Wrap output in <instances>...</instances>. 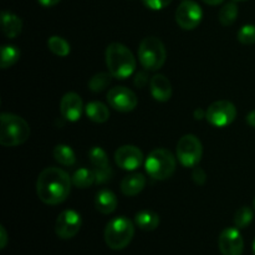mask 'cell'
Masks as SVG:
<instances>
[{
  "mask_svg": "<svg viewBox=\"0 0 255 255\" xmlns=\"http://www.w3.org/2000/svg\"><path fill=\"white\" fill-rule=\"evenodd\" d=\"M134 236L133 223L126 217L112 219L105 229V242L114 251H121L131 243Z\"/></svg>",
  "mask_w": 255,
  "mask_h": 255,
  "instance_id": "obj_5",
  "label": "cell"
},
{
  "mask_svg": "<svg viewBox=\"0 0 255 255\" xmlns=\"http://www.w3.org/2000/svg\"><path fill=\"white\" fill-rule=\"evenodd\" d=\"M253 253L255 255V239H254V242H253Z\"/></svg>",
  "mask_w": 255,
  "mask_h": 255,
  "instance_id": "obj_38",
  "label": "cell"
},
{
  "mask_svg": "<svg viewBox=\"0 0 255 255\" xmlns=\"http://www.w3.org/2000/svg\"><path fill=\"white\" fill-rule=\"evenodd\" d=\"M202 1L206 2V4H208V5H219V4H222L224 0H202Z\"/></svg>",
  "mask_w": 255,
  "mask_h": 255,
  "instance_id": "obj_37",
  "label": "cell"
},
{
  "mask_svg": "<svg viewBox=\"0 0 255 255\" xmlns=\"http://www.w3.org/2000/svg\"><path fill=\"white\" fill-rule=\"evenodd\" d=\"M237 117V109L231 101L221 100L216 101L206 111V119L212 126L226 127L231 125Z\"/></svg>",
  "mask_w": 255,
  "mask_h": 255,
  "instance_id": "obj_8",
  "label": "cell"
},
{
  "mask_svg": "<svg viewBox=\"0 0 255 255\" xmlns=\"http://www.w3.org/2000/svg\"><path fill=\"white\" fill-rule=\"evenodd\" d=\"M234 1H246V0H234Z\"/></svg>",
  "mask_w": 255,
  "mask_h": 255,
  "instance_id": "obj_39",
  "label": "cell"
},
{
  "mask_svg": "<svg viewBox=\"0 0 255 255\" xmlns=\"http://www.w3.org/2000/svg\"><path fill=\"white\" fill-rule=\"evenodd\" d=\"M203 154L202 142L194 134H184L177 143V158L186 168L198 166Z\"/></svg>",
  "mask_w": 255,
  "mask_h": 255,
  "instance_id": "obj_7",
  "label": "cell"
},
{
  "mask_svg": "<svg viewBox=\"0 0 255 255\" xmlns=\"http://www.w3.org/2000/svg\"><path fill=\"white\" fill-rule=\"evenodd\" d=\"M117 203H119V201H117L116 194L109 189L100 191L95 198V207L102 214L114 213L117 208Z\"/></svg>",
  "mask_w": 255,
  "mask_h": 255,
  "instance_id": "obj_18",
  "label": "cell"
},
{
  "mask_svg": "<svg viewBox=\"0 0 255 255\" xmlns=\"http://www.w3.org/2000/svg\"><path fill=\"white\" fill-rule=\"evenodd\" d=\"M47 46L52 54L60 57H65L70 54V44L60 36H51L47 40Z\"/></svg>",
  "mask_w": 255,
  "mask_h": 255,
  "instance_id": "obj_25",
  "label": "cell"
},
{
  "mask_svg": "<svg viewBox=\"0 0 255 255\" xmlns=\"http://www.w3.org/2000/svg\"><path fill=\"white\" fill-rule=\"evenodd\" d=\"M151 95L156 101L167 102L172 96V85L164 75H154L149 81Z\"/></svg>",
  "mask_w": 255,
  "mask_h": 255,
  "instance_id": "obj_16",
  "label": "cell"
},
{
  "mask_svg": "<svg viewBox=\"0 0 255 255\" xmlns=\"http://www.w3.org/2000/svg\"><path fill=\"white\" fill-rule=\"evenodd\" d=\"M239 42L244 45L255 44V25H244L238 31Z\"/></svg>",
  "mask_w": 255,
  "mask_h": 255,
  "instance_id": "obj_29",
  "label": "cell"
},
{
  "mask_svg": "<svg viewBox=\"0 0 255 255\" xmlns=\"http://www.w3.org/2000/svg\"><path fill=\"white\" fill-rule=\"evenodd\" d=\"M134 221L136 224L142 229V231L146 232H152L159 226V216L153 211H144L138 212L134 217Z\"/></svg>",
  "mask_w": 255,
  "mask_h": 255,
  "instance_id": "obj_21",
  "label": "cell"
},
{
  "mask_svg": "<svg viewBox=\"0 0 255 255\" xmlns=\"http://www.w3.org/2000/svg\"><path fill=\"white\" fill-rule=\"evenodd\" d=\"M1 27L5 36L9 39H15L21 32L22 21L17 15L10 11L1 12Z\"/></svg>",
  "mask_w": 255,
  "mask_h": 255,
  "instance_id": "obj_19",
  "label": "cell"
},
{
  "mask_svg": "<svg viewBox=\"0 0 255 255\" xmlns=\"http://www.w3.org/2000/svg\"><path fill=\"white\" fill-rule=\"evenodd\" d=\"M20 59V50L14 45H4L1 47V57H0V66L1 69H7L16 64Z\"/></svg>",
  "mask_w": 255,
  "mask_h": 255,
  "instance_id": "obj_24",
  "label": "cell"
},
{
  "mask_svg": "<svg viewBox=\"0 0 255 255\" xmlns=\"http://www.w3.org/2000/svg\"><path fill=\"white\" fill-rule=\"evenodd\" d=\"M146 186V177L142 173L128 174L121 182V191L125 196L133 197L143 191Z\"/></svg>",
  "mask_w": 255,
  "mask_h": 255,
  "instance_id": "obj_17",
  "label": "cell"
},
{
  "mask_svg": "<svg viewBox=\"0 0 255 255\" xmlns=\"http://www.w3.org/2000/svg\"><path fill=\"white\" fill-rule=\"evenodd\" d=\"M247 122H248L249 126L254 127L255 128V110H253L252 112H249L248 116H247Z\"/></svg>",
  "mask_w": 255,
  "mask_h": 255,
  "instance_id": "obj_35",
  "label": "cell"
},
{
  "mask_svg": "<svg viewBox=\"0 0 255 255\" xmlns=\"http://www.w3.org/2000/svg\"><path fill=\"white\" fill-rule=\"evenodd\" d=\"M106 65L116 79H127L136 70V59L125 45L112 42L106 49Z\"/></svg>",
  "mask_w": 255,
  "mask_h": 255,
  "instance_id": "obj_2",
  "label": "cell"
},
{
  "mask_svg": "<svg viewBox=\"0 0 255 255\" xmlns=\"http://www.w3.org/2000/svg\"><path fill=\"white\" fill-rule=\"evenodd\" d=\"M144 167L151 178L164 181L173 176L177 162L171 151L166 148H156L148 154Z\"/></svg>",
  "mask_w": 255,
  "mask_h": 255,
  "instance_id": "obj_4",
  "label": "cell"
},
{
  "mask_svg": "<svg viewBox=\"0 0 255 255\" xmlns=\"http://www.w3.org/2000/svg\"><path fill=\"white\" fill-rule=\"evenodd\" d=\"M219 251L223 255H242L244 241L238 228H226L219 236Z\"/></svg>",
  "mask_w": 255,
  "mask_h": 255,
  "instance_id": "obj_12",
  "label": "cell"
},
{
  "mask_svg": "<svg viewBox=\"0 0 255 255\" xmlns=\"http://www.w3.org/2000/svg\"><path fill=\"white\" fill-rule=\"evenodd\" d=\"M238 16V6L236 2H227L219 11V21L223 26H229L233 24Z\"/></svg>",
  "mask_w": 255,
  "mask_h": 255,
  "instance_id": "obj_26",
  "label": "cell"
},
{
  "mask_svg": "<svg viewBox=\"0 0 255 255\" xmlns=\"http://www.w3.org/2000/svg\"><path fill=\"white\" fill-rule=\"evenodd\" d=\"M143 4L146 5L148 9L152 10H162L164 7L168 6L172 2V0H142Z\"/></svg>",
  "mask_w": 255,
  "mask_h": 255,
  "instance_id": "obj_30",
  "label": "cell"
},
{
  "mask_svg": "<svg viewBox=\"0 0 255 255\" xmlns=\"http://www.w3.org/2000/svg\"><path fill=\"white\" fill-rule=\"evenodd\" d=\"M149 79H148V75H147V72L144 71H139L138 74L134 76V85H136L138 89H142V87L146 86L147 84H148Z\"/></svg>",
  "mask_w": 255,
  "mask_h": 255,
  "instance_id": "obj_32",
  "label": "cell"
},
{
  "mask_svg": "<svg viewBox=\"0 0 255 255\" xmlns=\"http://www.w3.org/2000/svg\"><path fill=\"white\" fill-rule=\"evenodd\" d=\"M82 109V100L76 92H67L60 101V111L62 117L70 122H76L81 119Z\"/></svg>",
  "mask_w": 255,
  "mask_h": 255,
  "instance_id": "obj_15",
  "label": "cell"
},
{
  "mask_svg": "<svg viewBox=\"0 0 255 255\" xmlns=\"http://www.w3.org/2000/svg\"><path fill=\"white\" fill-rule=\"evenodd\" d=\"M115 161L122 169L134 171L142 164L143 153L136 146H122L115 153Z\"/></svg>",
  "mask_w": 255,
  "mask_h": 255,
  "instance_id": "obj_14",
  "label": "cell"
},
{
  "mask_svg": "<svg viewBox=\"0 0 255 255\" xmlns=\"http://www.w3.org/2000/svg\"><path fill=\"white\" fill-rule=\"evenodd\" d=\"M194 117H196V120H202L203 117H206V112L201 109L196 110V112H194Z\"/></svg>",
  "mask_w": 255,
  "mask_h": 255,
  "instance_id": "obj_36",
  "label": "cell"
},
{
  "mask_svg": "<svg viewBox=\"0 0 255 255\" xmlns=\"http://www.w3.org/2000/svg\"><path fill=\"white\" fill-rule=\"evenodd\" d=\"M203 11L193 0H184L179 4L176 11V21L182 29L193 30L201 24Z\"/></svg>",
  "mask_w": 255,
  "mask_h": 255,
  "instance_id": "obj_9",
  "label": "cell"
},
{
  "mask_svg": "<svg viewBox=\"0 0 255 255\" xmlns=\"http://www.w3.org/2000/svg\"><path fill=\"white\" fill-rule=\"evenodd\" d=\"M37 1H39L40 4L42 5V6L49 7V6H54V5L59 4V2L61 1V0H37Z\"/></svg>",
  "mask_w": 255,
  "mask_h": 255,
  "instance_id": "obj_34",
  "label": "cell"
},
{
  "mask_svg": "<svg viewBox=\"0 0 255 255\" xmlns=\"http://www.w3.org/2000/svg\"><path fill=\"white\" fill-rule=\"evenodd\" d=\"M7 244V233L4 226H0V248L4 249Z\"/></svg>",
  "mask_w": 255,
  "mask_h": 255,
  "instance_id": "obj_33",
  "label": "cell"
},
{
  "mask_svg": "<svg viewBox=\"0 0 255 255\" xmlns=\"http://www.w3.org/2000/svg\"><path fill=\"white\" fill-rule=\"evenodd\" d=\"M253 217L254 213L252 211V208L244 206L242 208H239L236 212V214H234V224H236V227L238 229L247 228L252 223V221H253Z\"/></svg>",
  "mask_w": 255,
  "mask_h": 255,
  "instance_id": "obj_28",
  "label": "cell"
},
{
  "mask_svg": "<svg viewBox=\"0 0 255 255\" xmlns=\"http://www.w3.org/2000/svg\"><path fill=\"white\" fill-rule=\"evenodd\" d=\"M85 112H86V116L96 124H104L110 119L109 107L99 101H92L87 104L85 107Z\"/></svg>",
  "mask_w": 255,
  "mask_h": 255,
  "instance_id": "obj_20",
  "label": "cell"
},
{
  "mask_svg": "<svg viewBox=\"0 0 255 255\" xmlns=\"http://www.w3.org/2000/svg\"><path fill=\"white\" fill-rule=\"evenodd\" d=\"M72 179L69 174L57 167L45 168L36 181V193L45 204L56 206L67 199L71 192Z\"/></svg>",
  "mask_w": 255,
  "mask_h": 255,
  "instance_id": "obj_1",
  "label": "cell"
},
{
  "mask_svg": "<svg viewBox=\"0 0 255 255\" xmlns=\"http://www.w3.org/2000/svg\"><path fill=\"white\" fill-rule=\"evenodd\" d=\"M52 154H54L55 161L59 162L62 166L72 167L76 163V154H75L74 149L66 144H57L54 148Z\"/></svg>",
  "mask_w": 255,
  "mask_h": 255,
  "instance_id": "obj_22",
  "label": "cell"
},
{
  "mask_svg": "<svg viewBox=\"0 0 255 255\" xmlns=\"http://www.w3.org/2000/svg\"><path fill=\"white\" fill-rule=\"evenodd\" d=\"M81 216L74 209H66L59 214L55 223V232L61 239H71L81 228Z\"/></svg>",
  "mask_w": 255,
  "mask_h": 255,
  "instance_id": "obj_10",
  "label": "cell"
},
{
  "mask_svg": "<svg viewBox=\"0 0 255 255\" xmlns=\"http://www.w3.org/2000/svg\"><path fill=\"white\" fill-rule=\"evenodd\" d=\"M112 76L110 72H99V74L94 75L89 81V89L92 92H101L111 84Z\"/></svg>",
  "mask_w": 255,
  "mask_h": 255,
  "instance_id": "obj_27",
  "label": "cell"
},
{
  "mask_svg": "<svg viewBox=\"0 0 255 255\" xmlns=\"http://www.w3.org/2000/svg\"><path fill=\"white\" fill-rule=\"evenodd\" d=\"M138 57L144 69L148 71H157L166 62V47L158 37H144L139 44Z\"/></svg>",
  "mask_w": 255,
  "mask_h": 255,
  "instance_id": "obj_6",
  "label": "cell"
},
{
  "mask_svg": "<svg viewBox=\"0 0 255 255\" xmlns=\"http://www.w3.org/2000/svg\"><path fill=\"white\" fill-rule=\"evenodd\" d=\"M107 101L110 106L120 112H129L136 109L138 104L136 94L132 90L124 86H116L107 94Z\"/></svg>",
  "mask_w": 255,
  "mask_h": 255,
  "instance_id": "obj_11",
  "label": "cell"
},
{
  "mask_svg": "<svg viewBox=\"0 0 255 255\" xmlns=\"http://www.w3.org/2000/svg\"><path fill=\"white\" fill-rule=\"evenodd\" d=\"M72 184L77 188H89L96 182L95 173L92 169L79 168L72 176Z\"/></svg>",
  "mask_w": 255,
  "mask_h": 255,
  "instance_id": "obj_23",
  "label": "cell"
},
{
  "mask_svg": "<svg viewBox=\"0 0 255 255\" xmlns=\"http://www.w3.org/2000/svg\"><path fill=\"white\" fill-rule=\"evenodd\" d=\"M92 164V171L95 173L96 183H106L111 179L112 169L109 164L107 153L101 147H94L89 153Z\"/></svg>",
  "mask_w": 255,
  "mask_h": 255,
  "instance_id": "obj_13",
  "label": "cell"
},
{
  "mask_svg": "<svg viewBox=\"0 0 255 255\" xmlns=\"http://www.w3.org/2000/svg\"><path fill=\"white\" fill-rule=\"evenodd\" d=\"M0 121V144L5 147H15L27 141L30 127L22 117L12 114H1Z\"/></svg>",
  "mask_w": 255,
  "mask_h": 255,
  "instance_id": "obj_3",
  "label": "cell"
},
{
  "mask_svg": "<svg viewBox=\"0 0 255 255\" xmlns=\"http://www.w3.org/2000/svg\"><path fill=\"white\" fill-rule=\"evenodd\" d=\"M192 178H193L194 183L202 186V184H204V182L207 181V174L201 167H194L193 172H192Z\"/></svg>",
  "mask_w": 255,
  "mask_h": 255,
  "instance_id": "obj_31",
  "label": "cell"
},
{
  "mask_svg": "<svg viewBox=\"0 0 255 255\" xmlns=\"http://www.w3.org/2000/svg\"><path fill=\"white\" fill-rule=\"evenodd\" d=\"M254 208H255V199H254Z\"/></svg>",
  "mask_w": 255,
  "mask_h": 255,
  "instance_id": "obj_40",
  "label": "cell"
}]
</instances>
